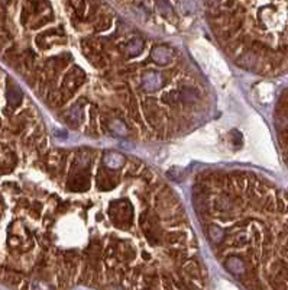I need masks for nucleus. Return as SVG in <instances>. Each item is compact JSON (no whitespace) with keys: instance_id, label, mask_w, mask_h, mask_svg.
Here are the masks:
<instances>
[{"instance_id":"f257e3e1","label":"nucleus","mask_w":288,"mask_h":290,"mask_svg":"<svg viewBox=\"0 0 288 290\" xmlns=\"http://www.w3.org/2000/svg\"><path fill=\"white\" fill-rule=\"evenodd\" d=\"M0 282L15 290H204L178 193L144 161L48 145L25 168L0 228Z\"/></svg>"},{"instance_id":"f03ea898","label":"nucleus","mask_w":288,"mask_h":290,"mask_svg":"<svg viewBox=\"0 0 288 290\" xmlns=\"http://www.w3.org/2000/svg\"><path fill=\"white\" fill-rule=\"evenodd\" d=\"M0 0V60L71 131L170 141L210 115L214 97L192 61L149 42L100 4Z\"/></svg>"},{"instance_id":"7ed1b4c3","label":"nucleus","mask_w":288,"mask_h":290,"mask_svg":"<svg viewBox=\"0 0 288 290\" xmlns=\"http://www.w3.org/2000/svg\"><path fill=\"white\" fill-rule=\"evenodd\" d=\"M200 229L248 290H288V190L246 170L200 173L192 189Z\"/></svg>"},{"instance_id":"20e7f679","label":"nucleus","mask_w":288,"mask_h":290,"mask_svg":"<svg viewBox=\"0 0 288 290\" xmlns=\"http://www.w3.org/2000/svg\"><path fill=\"white\" fill-rule=\"evenodd\" d=\"M226 55L242 70L288 74V0H206Z\"/></svg>"},{"instance_id":"39448f33","label":"nucleus","mask_w":288,"mask_h":290,"mask_svg":"<svg viewBox=\"0 0 288 290\" xmlns=\"http://www.w3.org/2000/svg\"><path fill=\"white\" fill-rule=\"evenodd\" d=\"M274 126L281 155L288 167V87L278 97L274 112Z\"/></svg>"}]
</instances>
